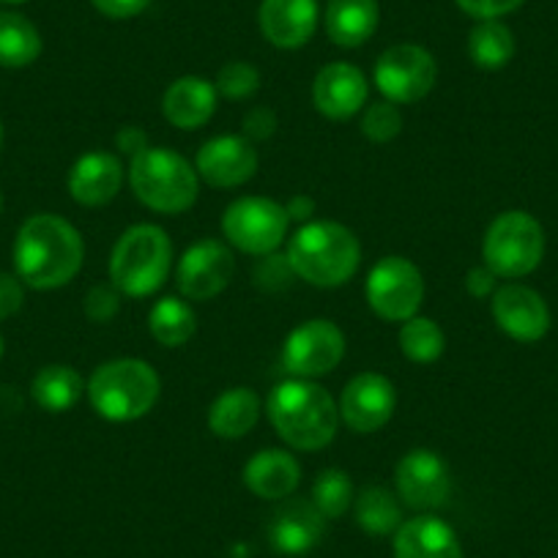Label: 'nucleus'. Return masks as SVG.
<instances>
[{
  "label": "nucleus",
  "mask_w": 558,
  "mask_h": 558,
  "mask_svg": "<svg viewBox=\"0 0 558 558\" xmlns=\"http://www.w3.org/2000/svg\"><path fill=\"white\" fill-rule=\"evenodd\" d=\"M490 310L498 329L518 342H539L550 329V310L545 299L525 286L498 288Z\"/></svg>",
  "instance_id": "2eb2a0df"
},
{
  "label": "nucleus",
  "mask_w": 558,
  "mask_h": 558,
  "mask_svg": "<svg viewBox=\"0 0 558 558\" xmlns=\"http://www.w3.org/2000/svg\"><path fill=\"white\" fill-rule=\"evenodd\" d=\"M90 3H94L105 17L129 20V17H137V14L143 12L151 0H90Z\"/></svg>",
  "instance_id": "ea45409f"
},
{
  "label": "nucleus",
  "mask_w": 558,
  "mask_h": 558,
  "mask_svg": "<svg viewBox=\"0 0 558 558\" xmlns=\"http://www.w3.org/2000/svg\"><path fill=\"white\" fill-rule=\"evenodd\" d=\"M345 356V337L331 320H307L286 342L282 367L293 378H318L331 373Z\"/></svg>",
  "instance_id": "9b49d317"
},
{
  "label": "nucleus",
  "mask_w": 558,
  "mask_h": 558,
  "mask_svg": "<svg viewBox=\"0 0 558 558\" xmlns=\"http://www.w3.org/2000/svg\"><path fill=\"white\" fill-rule=\"evenodd\" d=\"M296 277L315 288L345 286L362 263V246L353 230L340 222H310L296 230L288 246Z\"/></svg>",
  "instance_id": "7ed1b4c3"
},
{
  "label": "nucleus",
  "mask_w": 558,
  "mask_h": 558,
  "mask_svg": "<svg viewBox=\"0 0 558 558\" xmlns=\"http://www.w3.org/2000/svg\"><path fill=\"white\" fill-rule=\"evenodd\" d=\"M395 386L389 378L362 373L345 386L340 397V418L353 433H375L395 413Z\"/></svg>",
  "instance_id": "4468645a"
},
{
  "label": "nucleus",
  "mask_w": 558,
  "mask_h": 558,
  "mask_svg": "<svg viewBox=\"0 0 558 558\" xmlns=\"http://www.w3.org/2000/svg\"><path fill=\"white\" fill-rule=\"evenodd\" d=\"M378 0H329L326 7V34L337 47H362L378 28Z\"/></svg>",
  "instance_id": "b1692460"
},
{
  "label": "nucleus",
  "mask_w": 558,
  "mask_h": 558,
  "mask_svg": "<svg viewBox=\"0 0 558 558\" xmlns=\"http://www.w3.org/2000/svg\"><path fill=\"white\" fill-rule=\"evenodd\" d=\"M395 558H463V550L444 520L422 514L397 529Z\"/></svg>",
  "instance_id": "412c9836"
},
{
  "label": "nucleus",
  "mask_w": 558,
  "mask_h": 558,
  "mask_svg": "<svg viewBox=\"0 0 558 558\" xmlns=\"http://www.w3.org/2000/svg\"><path fill=\"white\" fill-rule=\"evenodd\" d=\"M402 129V116L397 110L395 101H378V105H369L367 112L362 118V132L364 137H369L373 143H389L400 134Z\"/></svg>",
  "instance_id": "72a5a7b5"
},
{
  "label": "nucleus",
  "mask_w": 558,
  "mask_h": 558,
  "mask_svg": "<svg viewBox=\"0 0 558 558\" xmlns=\"http://www.w3.org/2000/svg\"><path fill=\"white\" fill-rule=\"evenodd\" d=\"M425 299V279L405 257H384L367 277V302L373 313L384 320L405 324L416 315Z\"/></svg>",
  "instance_id": "1a4fd4ad"
},
{
  "label": "nucleus",
  "mask_w": 558,
  "mask_h": 558,
  "mask_svg": "<svg viewBox=\"0 0 558 558\" xmlns=\"http://www.w3.org/2000/svg\"><path fill=\"white\" fill-rule=\"evenodd\" d=\"M286 211H288V219H310L315 214V201L307 195H299L288 203Z\"/></svg>",
  "instance_id": "37998d69"
},
{
  "label": "nucleus",
  "mask_w": 558,
  "mask_h": 558,
  "mask_svg": "<svg viewBox=\"0 0 558 558\" xmlns=\"http://www.w3.org/2000/svg\"><path fill=\"white\" fill-rule=\"evenodd\" d=\"M447 345V337H444L441 326L430 318H416L405 320L400 329V348L405 353V359L416 364H430L436 362L444 353Z\"/></svg>",
  "instance_id": "7c9ffc66"
},
{
  "label": "nucleus",
  "mask_w": 558,
  "mask_h": 558,
  "mask_svg": "<svg viewBox=\"0 0 558 558\" xmlns=\"http://www.w3.org/2000/svg\"><path fill=\"white\" fill-rule=\"evenodd\" d=\"M85 246L77 230L56 214H36L14 241L17 277L36 291H52L77 277Z\"/></svg>",
  "instance_id": "f257e3e1"
},
{
  "label": "nucleus",
  "mask_w": 558,
  "mask_h": 558,
  "mask_svg": "<svg viewBox=\"0 0 558 558\" xmlns=\"http://www.w3.org/2000/svg\"><path fill=\"white\" fill-rule=\"evenodd\" d=\"M485 266L496 277L518 279L534 271L545 255V230L531 214L507 211L493 219L482 244Z\"/></svg>",
  "instance_id": "0eeeda50"
},
{
  "label": "nucleus",
  "mask_w": 558,
  "mask_h": 558,
  "mask_svg": "<svg viewBox=\"0 0 558 558\" xmlns=\"http://www.w3.org/2000/svg\"><path fill=\"white\" fill-rule=\"evenodd\" d=\"M268 416L282 441L304 452L329 447L340 427V408L329 391L304 378L286 380L271 391Z\"/></svg>",
  "instance_id": "f03ea898"
},
{
  "label": "nucleus",
  "mask_w": 558,
  "mask_h": 558,
  "mask_svg": "<svg viewBox=\"0 0 558 558\" xmlns=\"http://www.w3.org/2000/svg\"><path fill=\"white\" fill-rule=\"evenodd\" d=\"M197 318L192 307L181 299H162L154 304L151 315H148V329H151L154 340L165 348H179L195 335Z\"/></svg>",
  "instance_id": "c85d7f7f"
},
{
  "label": "nucleus",
  "mask_w": 558,
  "mask_h": 558,
  "mask_svg": "<svg viewBox=\"0 0 558 558\" xmlns=\"http://www.w3.org/2000/svg\"><path fill=\"white\" fill-rule=\"evenodd\" d=\"M313 99L326 118L345 121L356 116L367 101V80L351 63H329L315 77Z\"/></svg>",
  "instance_id": "6ab92c4d"
},
{
  "label": "nucleus",
  "mask_w": 558,
  "mask_h": 558,
  "mask_svg": "<svg viewBox=\"0 0 558 558\" xmlns=\"http://www.w3.org/2000/svg\"><path fill=\"white\" fill-rule=\"evenodd\" d=\"M0 356H3V337H0Z\"/></svg>",
  "instance_id": "49530a36"
},
{
  "label": "nucleus",
  "mask_w": 558,
  "mask_h": 558,
  "mask_svg": "<svg viewBox=\"0 0 558 558\" xmlns=\"http://www.w3.org/2000/svg\"><path fill=\"white\" fill-rule=\"evenodd\" d=\"M83 389L85 386L77 369L66 367V364H50V367L39 369V375L34 378V386H31V395H34V400L45 411L63 413L72 405H77V400L83 397Z\"/></svg>",
  "instance_id": "bb28decb"
},
{
  "label": "nucleus",
  "mask_w": 558,
  "mask_h": 558,
  "mask_svg": "<svg viewBox=\"0 0 558 558\" xmlns=\"http://www.w3.org/2000/svg\"><path fill=\"white\" fill-rule=\"evenodd\" d=\"M257 23L274 47L296 50L318 28V0H263Z\"/></svg>",
  "instance_id": "f3484780"
},
{
  "label": "nucleus",
  "mask_w": 558,
  "mask_h": 558,
  "mask_svg": "<svg viewBox=\"0 0 558 558\" xmlns=\"http://www.w3.org/2000/svg\"><path fill=\"white\" fill-rule=\"evenodd\" d=\"M496 279L498 277L487 266L471 268L469 277H465V288H469L471 296L487 299V296H493V293H496Z\"/></svg>",
  "instance_id": "a19ab883"
},
{
  "label": "nucleus",
  "mask_w": 558,
  "mask_h": 558,
  "mask_svg": "<svg viewBox=\"0 0 558 558\" xmlns=\"http://www.w3.org/2000/svg\"><path fill=\"white\" fill-rule=\"evenodd\" d=\"M0 208H3V197H0Z\"/></svg>",
  "instance_id": "de8ad7c7"
},
{
  "label": "nucleus",
  "mask_w": 558,
  "mask_h": 558,
  "mask_svg": "<svg viewBox=\"0 0 558 558\" xmlns=\"http://www.w3.org/2000/svg\"><path fill=\"white\" fill-rule=\"evenodd\" d=\"M257 151L252 140L222 134V137L208 140L197 151V173L211 186H241L255 175Z\"/></svg>",
  "instance_id": "dca6fc26"
},
{
  "label": "nucleus",
  "mask_w": 558,
  "mask_h": 558,
  "mask_svg": "<svg viewBox=\"0 0 558 558\" xmlns=\"http://www.w3.org/2000/svg\"><path fill=\"white\" fill-rule=\"evenodd\" d=\"M299 480H302V469H299L296 458L282 449H263L244 469L246 487L268 501L291 496L299 487Z\"/></svg>",
  "instance_id": "5701e85b"
},
{
  "label": "nucleus",
  "mask_w": 558,
  "mask_h": 558,
  "mask_svg": "<svg viewBox=\"0 0 558 558\" xmlns=\"http://www.w3.org/2000/svg\"><path fill=\"white\" fill-rule=\"evenodd\" d=\"M324 514L313 501L293 498L274 512L268 523V539L277 553L286 556H304L313 550L324 536Z\"/></svg>",
  "instance_id": "a211bd4d"
},
{
  "label": "nucleus",
  "mask_w": 558,
  "mask_h": 558,
  "mask_svg": "<svg viewBox=\"0 0 558 558\" xmlns=\"http://www.w3.org/2000/svg\"><path fill=\"white\" fill-rule=\"evenodd\" d=\"M353 501L351 476L340 469L320 471L313 485V504L320 509L324 518H340Z\"/></svg>",
  "instance_id": "2f4dec72"
},
{
  "label": "nucleus",
  "mask_w": 558,
  "mask_h": 558,
  "mask_svg": "<svg viewBox=\"0 0 558 558\" xmlns=\"http://www.w3.org/2000/svg\"><path fill=\"white\" fill-rule=\"evenodd\" d=\"M25 282L17 274L0 271V320L12 318L25 302Z\"/></svg>",
  "instance_id": "4c0bfd02"
},
{
  "label": "nucleus",
  "mask_w": 558,
  "mask_h": 558,
  "mask_svg": "<svg viewBox=\"0 0 558 558\" xmlns=\"http://www.w3.org/2000/svg\"><path fill=\"white\" fill-rule=\"evenodd\" d=\"M469 56L480 69H504L514 58V36L501 20H480L469 34Z\"/></svg>",
  "instance_id": "cd10ccee"
},
{
  "label": "nucleus",
  "mask_w": 558,
  "mask_h": 558,
  "mask_svg": "<svg viewBox=\"0 0 558 558\" xmlns=\"http://www.w3.org/2000/svg\"><path fill=\"white\" fill-rule=\"evenodd\" d=\"M123 184V168L118 157L105 151L85 154L69 173V192L80 206H105L118 195Z\"/></svg>",
  "instance_id": "aec40b11"
},
{
  "label": "nucleus",
  "mask_w": 558,
  "mask_h": 558,
  "mask_svg": "<svg viewBox=\"0 0 558 558\" xmlns=\"http://www.w3.org/2000/svg\"><path fill=\"white\" fill-rule=\"evenodd\" d=\"M217 110V88L208 80L195 77H179L162 99V112L173 126L179 129H201L206 126L208 118Z\"/></svg>",
  "instance_id": "4be33fe9"
},
{
  "label": "nucleus",
  "mask_w": 558,
  "mask_h": 558,
  "mask_svg": "<svg viewBox=\"0 0 558 558\" xmlns=\"http://www.w3.org/2000/svg\"><path fill=\"white\" fill-rule=\"evenodd\" d=\"M118 293H121L118 288H90V293L85 296V315H88L94 324H110L118 315V307H121V296H118Z\"/></svg>",
  "instance_id": "c9c22d12"
},
{
  "label": "nucleus",
  "mask_w": 558,
  "mask_h": 558,
  "mask_svg": "<svg viewBox=\"0 0 558 558\" xmlns=\"http://www.w3.org/2000/svg\"><path fill=\"white\" fill-rule=\"evenodd\" d=\"M0 3H25V0H0Z\"/></svg>",
  "instance_id": "c03bdc74"
},
{
  "label": "nucleus",
  "mask_w": 558,
  "mask_h": 558,
  "mask_svg": "<svg viewBox=\"0 0 558 558\" xmlns=\"http://www.w3.org/2000/svg\"><path fill=\"white\" fill-rule=\"evenodd\" d=\"M291 277H296L291 268L288 255H263L260 263L255 266V286H260L263 291H282V288L291 286Z\"/></svg>",
  "instance_id": "f704fd0d"
},
{
  "label": "nucleus",
  "mask_w": 558,
  "mask_h": 558,
  "mask_svg": "<svg viewBox=\"0 0 558 558\" xmlns=\"http://www.w3.org/2000/svg\"><path fill=\"white\" fill-rule=\"evenodd\" d=\"M525 0H458V7L476 20H498L523 7Z\"/></svg>",
  "instance_id": "e433bc0d"
},
{
  "label": "nucleus",
  "mask_w": 558,
  "mask_h": 558,
  "mask_svg": "<svg viewBox=\"0 0 558 558\" xmlns=\"http://www.w3.org/2000/svg\"><path fill=\"white\" fill-rule=\"evenodd\" d=\"M257 416H260V397L246 386H239L214 400L208 411V427L214 436L233 441V438H244L257 425Z\"/></svg>",
  "instance_id": "393cba45"
},
{
  "label": "nucleus",
  "mask_w": 558,
  "mask_h": 558,
  "mask_svg": "<svg viewBox=\"0 0 558 558\" xmlns=\"http://www.w3.org/2000/svg\"><path fill=\"white\" fill-rule=\"evenodd\" d=\"M274 129H277V118H274V112L266 110V107H255V110H250V116L244 118L246 140H266L271 137Z\"/></svg>",
  "instance_id": "58836bf2"
},
{
  "label": "nucleus",
  "mask_w": 558,
  "mask_h": 558,
  "mask_svg": "<svg viewBox=\"0 0 558 558\" xmlns=\"http://www.w3.org/2000/svg\"><path fill=\"white\" fill-rule=\"evenodd\" d=\"M118 148H121V151H129L132 157H137L140 151H146V148H148L146 132H143V129H137V126L121 129V132H118Z\"/></svg>",
  "instance_id": "79ce46f5"
},
{
  "label": "nucleus",
  "mask_w": 558,
  "mask_h": 558,
  "mask_svg": "<svg viewBox=\"0 0 558 558\" xmlns=\"http://www.w3.org/2000/svg\"><path fill=\"white\" fill-rule=\"evenodd\" d=\"M41 56V36L28 17L0 12V66L23 69Z\"/></svg>",
  "instance_id": "a878e982"
},
{
  "label": "nucleus",
  "mask_w": 558,
  "mask_h": 558,
  "mask_svg": "<svg viewBox=\"0 0 558 558\" xmlns=\"http://www.w3.org/2000/svg\"><path fill=\"white\" fill-rule=\"evenodd\" d=\"M286 206L268 201V197H239L230 203L222 217V230L235 250L246 255H271L288 235Z\"/></svg>",
  "instance_id": "6e6552de"
},
{
  "label": "nucleus",
  "mask_w": 558,
  "mask_h": 558,
  "mask_svg": "<svg viewBox=\"0 0 558 558\" xmlns=\"http://www.w3.org/2000/svg\"><path fill=\"white\" fill-rule=\"evenodd\" d=\"M233 271V252L222 241H197L179 263V288L190 302H206L230 286Z\"/></svg>",
  "instance_id": "f8f14e48"
},
{
  "label": "nucleus",
  "mask_w": 558,
  "mask_h": 558,
  "mask_svg": "<svg viewBox=\"0 0 558 558\" xmlns=\"http://www.w3.org/2000/svg\"><path fill=\"white\" fill-rule=\"evenodd\" d=\"M214 88L225 96V99H250L257 88H260V72L252 63L230 61L219 69L217 85Z\"/></svg>",
  "instance_id": "473e14b6"
},
{
  "label": "nucleus",
  "mask_w": 558,
  "mask_h": 558,
  "mask_svg": "<svg viewBox=\"0 0 558 558\" xmlns=\"http://www.w3.org/2000/svg\"><path fill=\"white\" fill-rule=\"evenodd\" d=\"M0 148H3V123H0Z\"/></svg>",
  "instance_id": "a18cd8bd"
},
{
  "label": "nucleus",
  "mask_w": 558,
  "mask_h": 558,
  "mask_svg": "<svg viewBox=\"0 0 558 558\" xmlns=\"http://www.w3.org/2000/svg\"><path fill=\"white\" fill-rule=\"evenodd\" d=\"M356 520L373 536L397 534V529L402 525V509L389 490L367 487L356 498Z\"/></svg>",
  "instance_id": "c756f323"
},
{
  "label": "nucleus",
  "mask_w": 558,
  "mask_h": 558,
  "mask_svg": "<svg viewBox=\"0 0 558 558\" xmlns=\"http://www.w3.org/2000/svg\"><path fill=\"white\" fill-rule=\"evenodd\" d=\"M438 77L430 52L418 45H395L375 63L378 90L395 105H413L425 99Z\"/></svg>",
  "instance_id": "9d476101"
},
{
  "label": "nucleus",
  "mask_w": 558,
  "mask_h": 558,
  "mask_svg": "<svg viewBox=\"0 0 558 558\" xmlns=\"http://www.w3.org/2000/svg\"><path fill=\"white\" fill-rule=\"evenodd\" d=\"M397 493L413 509H438L447 504L452 482L449 469L430 449H413L397 465Z\"/></svg>",
  "instance_id": "ddd939ff"
},
{
  "label": "nucleus",
  "mask_w": 558,
  "mask_h": 558,
  "mask_svg": "<svg viewBox=\"0 0 558 558\" xmlns=\"http://www.w3.org/2000/svg\"><path fill=\"white\" fill-rule=\"evenodd\" d=\"M173 263V244L157 225H134L118 239L110 257L112 286L126 296H151L165 286Z\"/></svg>",
  "instance_id": "39448f33"
},
{
  "label": "nucleus",
  "mask_w": 558,
  "mask_h": 558,
  "mask_svg": "<svg viewBox=\"0 0 558 558\" xmlns=\"http://www.w3.org/2000/svg\"><path fill=\"white\" fill-rule=\"evenodd\" d=\"M159 375L140 359H116L90 375L88 400L107 422H134L159 400Z\"/></svg>",
  "instance_id": "20e7f679"
},
{
  "label": "nucleus",
  "mask_w": 558,
  "mask_h": 558,
  "mask_svg": "<svg viewBox=\"0 0 558 558\" xmlns=\"http://www.w3.org/2000/svg\"><path fill=\"white\" fill-rule=\"evenodd\" d=\"M134 195L159 214H181L197 201V170L168 148H151L132 157L129 168Z\"/></svg>",
  "instance_id": "423d86ee"
}]
</instances>
